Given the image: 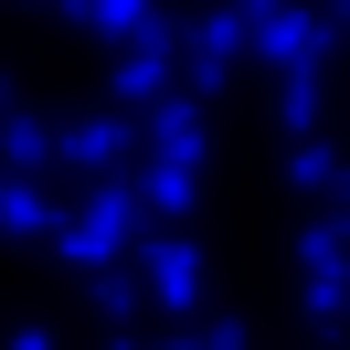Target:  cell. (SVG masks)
<instances>
[{"label": "cell", "instance_id": "obj_9", "mask_svg": "<svg viewBox=\"0 0 350 350\" xmlns=\"http://www.w3.org/2000/svg\"><path fill=\"white\" fill-rule=\"evenodd\" d=\"M286 180H297L319 213H350V149H329V138H297V149H286Z\"/></svg>", "mask_w": 350, "mask_h": 350}, {"label": "cell", "instance_id": "obj_1", "mask_svg": "<svg viewBox=\"0 0 350 350\" xmlns=\"http://www.w3.org/2000/svg\"><path fill=\"white\" fill-rule=\"evenodd\" d=\"M138 223H149V202H138V180H85V191L64 202V234H53V255L75 265V276H107V265H138Z\"/></svg>", "mask_w": 350, "mask_h": 350}, {"label": "cell", "instance_id": "obj_2", "mask_svg": "<svg viewBox=\"0 0 350 350\" xmlns=\"http://www.w3.org/2000/svg\"><path fill=\"white\" fill-rule=\"evenodd\" d=\"M244 22H255V64L276 75V85H308V75H329V11H308V0H244Z\"/></svg>", "mask_w": 350, "mask_h": 350}, {"label": "cell", "instance_id": "obj_16", "mask_svg": "<svg viewBox=\"0 0 350 350\" xmlns=\"http://www.w3.org/2000/svg\"><path fill=\"white\" fill-rule=\"evenodd\" d=\"M107 350H149V340H128V329H107Z\"/></svg>", "mask_w": 350, "mask_h": 350}, {"label": "cell", "instance_id": "obj_5", "mask_svg": "<svg viewBox=\"0 0 350 350\" xmlns=\"http://www.w3.org/2000/svg\"><path fill=\"white\" fill-rule=\"evenodd\" d=\"M138 286H149L159 319L191 329L202 297H213V255H202V234H149V244H138Z\"/></svg>", "mask_w": 350, "mask_h": 350}, {"label": "cell", "instance_id": "obj_19", "mask_svg": "<svg viewBox=\"0 0 350 350\" xmlns=\"http://www.w3.org/2000/svg\"><path fill=\"white\" fill-rule=\"evenodd\" d=\"M319 350H350V340H319Z\"/></svg>", "mask_w": 350, "mask_h": 350}, {"label": "cell", "instance_id": "obj_12", "mask_svg": "<svg viewBox=\"0 0 350 350\" xmlns=\"http://www.w3.org/2000/svg\"><path fill=\"white\" fill-rule=\"evenodd\" d=\"M138 202H149V213L180 234V213L202 202V170H180V159H149V170H138Z\"/></svg>", "mask_w": 350, "mask_h": 350}, {"label": "cell", "instance_id": "obj_14", "mask_svg": "<svg viewBox=\"0 0 350 350\" xmlns=\"http://www.w3.org/2000/svg\"><path fill=\"white\" fill-rule=\"evenodd\" d=\"M202 340H213V350H255V329H244V319H202Z\"/></svg>", "mask_w": 350, "mask_h": 350}, {"label": "cell", "instance_id": "obj_3", "mask_svg": "<svg viewBox=\"0 0 350 350\" xmlns=\"http://www.w3.org/2000/svg\"><path fill=\"white\" fill-rule=\"evenodd\" d=\"M64 170H85V180H138V170H149V117H128V107L64 117Z\"/></svg>", "mask_w": 350, "mask_h": 350}, {"label": "cell", "instance_id": "obj_11", "mask_svg": "<svg viewBox=\"0 0 350 350\" xmlns=\"http://www.w3.org/2000/svg\"><path fill=\"white\" fill-rule=\"evenodd\" d=\"M149 159H180V170H202V159H213V128H202V96H170V107L149 117Z\"/></svg>", "mask_w": 350, "mask_h": 350}, {"label": "cell", "instance_id": "obj_15", "mask_svg": "<svg viewBox=\"0 0 350 350\" xmlns=\"http://www.w3.org/2000/svg\"><path fill=\"white\" fill-rule=\"evenodd\" d=\"M0 350H53V329H43V319H22V329H11Z\"/></svg>", "mask_w": 350, "mask_h": 350}, {"label": "cell", "instance_id": "obj_8", "mask_svg": "<svg viewBox=\"0 0 350 350\" xmlns=\"http://www.w3.org/2000/svg\"><path fill=\"white\" fill-rule=\"evenodd\" d=\"M53 11H64L75 32H96V43H149V32H180V22H159V0H53Z\"/></svg>", "mask_w": 350, "mask_h": 350}, {"label": "cell", "instance_id": "obj_18", "mask_svg": "<svg viewBox=\"0 0 350 350\" xmlns=\"http://www.w3.org/2000/svg\"><path fill=\"white\" fill-rule=\"evenodd\" d=\"M0 202H11V170H0Z\"/></svg>", "mask_w": 350, "mask_h": 350}, {"label": "cell", "instance_id": "obj_10", "mask_svg": "<svg viewBox=\"0 0 350 350\" xmlns=\"http://www.w3.org/2000/svg\"><path fill=\"white\" fill-rule=\"evenodd\" d=\"M53 159H64V128H43L32 107H11V117H0V170H11V180H43Z\"/></svg>", "mask_w": 350, "mask_h": 350}, {"label": "cell", "instance_id": "obj_17", "mask_svg": "<svg viewBox=\"0 0 350 350\" xmlns=\"http://www.w3.org/2000/svg\"><path fill=\"white\" fill-rule=\"evenodd\" d=\"M0 117H11V75H0Z\"/></svg>", "mask_w": 350, "mask_h": 350}, {"label": "cell", "instance_id": "obj_7", "mask_svg": "<svg viewBox=\"0 0 350 350\" xmlns=\"http://www.w3.org/2000/svg\"><path fill=\"white\" fill-rule=\"evenodd\" d=\"M170 96H191V85H180V32H149V43H128V53L107 64V107L159 117Z\"/></svg>", "mask_w": 350, "mask_h": 350}, {"label": "cell", "instance_id": "obj_13", "mask_svg": "<svg viewBox=\"0 0 350 350\" xmlns=\"http://www.w3.org/2000/svg\"><path fill=\"white\" fill-rule=\"evenodd\" d=\"M85 308H96L107 329H128L138 308H149V286H138V265H107V276H85Z\"/></svg>", "mask_w": 350, "mask_h": 350}, {"label": "cell", "instance_id": "obj_4", "mask_svg": "<svg viewBox=\"0 0 350 350\" xmlns=\"http://www.w3.org/2000/svg\"><path fill=\"white\" fill-rule=\"evenodd\" d=\"M297 297H308V319L340 340L350 329V213H319L297 234Z\"/></svg>", "mask_w": 350, "mask_h": 350}, {"label": "cell", "instance_id": "obj_6", "mask_svg": "<svg viewBox=\"0 0 350 350\" xmlns=\"http://www.w3.org/2000/svg\"><path fill=\"white\" fill-rule=\"evenodd\" d=\"M234 64H255V22H244V0L180 22V85H191V96H223V85H234Z\"/></svg>", "mask_w": 350, "mask_h": 350}]
</instances>
